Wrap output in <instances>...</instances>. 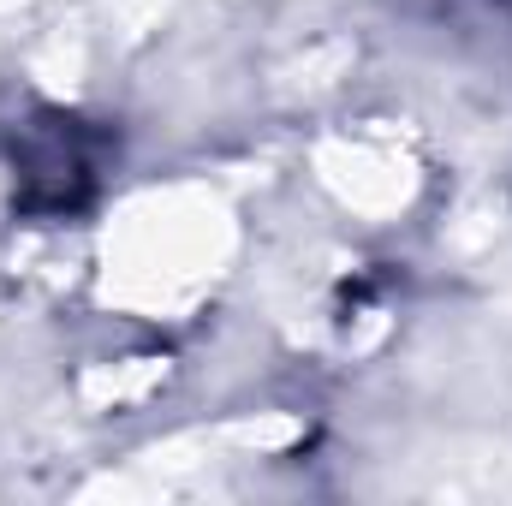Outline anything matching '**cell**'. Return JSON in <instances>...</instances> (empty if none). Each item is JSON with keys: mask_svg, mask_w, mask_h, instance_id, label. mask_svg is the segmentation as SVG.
<instances>
[{"mask_svg": "<svg viewBox=\"0 0 512 506\" xmlns=\"http://www.w3.org/2000/svg\"><path fill=\"white\" fill-rule=\"evenodd\" d=\"M18 185H24V209H42V215H60V209H78L96 185V161L84 149V131L78 120H48L24 137L18 149Z\"/></svg>", "mask_w": 512, "mask_h": 506, "instance_id": "6da1fadb", "label": "cell"}]
</instances>
